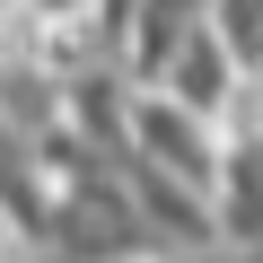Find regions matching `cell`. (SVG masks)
Listing matches in <instances>:
<instances>
[{
  "mask_svg": "<svg viewBox=\"0 0 263 263\" xmlns=\"http://www.w3.org/2000/svg\"><path fill=\"white\" fill-rule=\"evenodd\" d=\"M123 158H141V167L211 193V184H219V123H202V114H184L176 97L141 88V97H132V141H123Z\"/></svg>",
  "mask_w": 263,
  "mask_h": 263,
  "instance_id": "cell-1",
  "label": "cell"
},
{
  "mask_svg": "<svg viewBox=\"0 0 263 263\" xmlns=\"http://www.w3.org/2000/svg\"><path fill=\"white\" fill-rule=\"evenodd\" d=\"M219 18V0H141V9H132V27H123V70H132V88H158L167 79V62L202 35Z\"/></svg>",
  "mask_w": 263,
  "mask_h": 263,
  "instance_id": "cell-2",
  "label": "cell"
},
{
  "mask_svg": "<svg viewBox=\"0 0 263 263\" xmlns=\"http://www.w3.org/2000/svg\"><path fill=\"white\" fill-rule=\"evenodd\" d=\"M158 97H176V105H184V114H202V123H228V105L246 97V70H237L228 35H219V27H202V35H193V44L167 62Z\"/></svg>",
  "mask_w": 263,
  "mask_h": 263,
  "instance_id": "cell-3",
  "label": "cell"
},
{
  "mask_svg": "<svg viewBox=\"0 0 263 263\" xmlns=\"http://www.w3.org/2000/svg\"><path fill=\"white\" fill-rule=\"evenodd\" d=\"M219 35H228V53H237V70L263 88V0H219V18H211Z\"/></svg>",
  "mask_w": 263,
  "mask_h": 263,
  "instance_id": "cell-4",
  "label": "cell"
}]
</instances>
